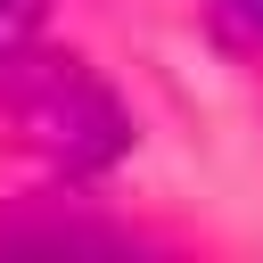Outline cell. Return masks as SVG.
I'll list each match as a JSON object with an SVG mask.
<instances>
[{
  "label": "cell",
  "mask_w": 263,
  "mask_h": 263,
  "mask_svg": "<svg viewBox=\"0 0 263 263\" xmlns=\"http://www.w3.org/2000/svg\"><path fill=\"white\" fill-rule=\"evenodd\" d=\"M0 115L16 132V148L58 173V181H90L107 173L123 148H132V115L123 99L99 82V66H82L74 49H25L8 74H0Z\"/></svg>",
  "instance_id": "1"
},
{
  "label": "cell",
  "mask_w": 263,
  "mask_h": 263,
  "mask_svg": "<svg viewBox=\"0 0 263 263\" xmlns=\"http://www.w3.org/2000/svg\"><path fill=\"white\" fill-rule=\"evenodd\" d=\"M0 247H123L107 222H0Z\"/></svg>",
  "instance_id": "2"
},
{
  "label": "cell",
  "mask_w": 263,
  "mask_h": 263,
  "mask_svg": "<svg viewBox=\"0 0 263 263\" xmlns=\"http://www.w3.org/2000/svg\"><path fill=\"white\" fill-rule=\"evenodd\" d=\"M41 25H49V0H0V74L41 41Z\"/></svg>",
  "instance_id": "3"
},
{
  "label": "cell",
  "mask_w": 263,
  "mask_h": 263,
  "mask_svg": "<svg viewBox=\"0 0 263 263\" xmlns=\"http://www.w3.org/2000/svg\"><path fill=\"white\" fill-rule=\"evenodd\" d=\"M205 16L230 49H263V0H205Z\"/></svg>",
  "instance_id": "4"
}]
</instances>
